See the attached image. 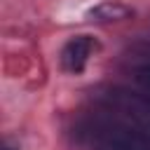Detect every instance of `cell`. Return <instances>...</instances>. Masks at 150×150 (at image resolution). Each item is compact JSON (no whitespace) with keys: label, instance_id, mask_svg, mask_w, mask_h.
Masks as SVG:
<instances>
[{"label":"cell","instance_id":"obj_1","mask_svg":"<svg viewBox=\"0 0 150 150\" xmlns=\"http://www.w3.org/2000/svg\"><path fill=\"white\" fill-rule=\"evenodd\" d=\"M87 150H150V136L120 117H89L77 127Z\"/></svg>","mask_w":150,"mask_h":150},{"label":"cell","instance_id":"obj_2","mask_svg":"<svg viewBox=\"0 0 150 150\" xmlns=\"http://www.w3.org/2000/svg\"><path fill=\"white\" fill-rule=\"evenodd\" d=\"M98 49H101V42L94 35H89V33L70 35L61 45V52H59L61 68L70 75H80V73H84V68L89 66V61L96 56Z\"/></svg>","mask_w":150,"mask_h":150},{"label":"cell","instance_id":"obj_3","mask_svg":"<svg viewBox=\"0 0 150 150\" xmlns=\"http://www.w3.org/2000/svg\"><path fill=\"white\" fill-rule=\"evenodd\" d=\"M134 14L131 7H127L120 0H101L89 9V19L96 23H110V21H124Z\"/></svg>","mask_w":150,"mask_h":150},{"label":"cell","instance_id":"obj_4","mask_svg":"<svg viewBox=\"0 0 150 150\" xmlns=\"http://www.w3.org/2000/svg\"><path fill=\"white\" fill-rule=\"evenodd\" d=\"M127 108L134 112V117H138L143 124L150 127V98H127Z\"/></svg>","mask_w":150,"mask_h":150},{"label":"cell","instance_id":"obj_5","mask_svg":"<svg viewBox=\"0 0 150 150\" xmlns=\"http://www.w3.org/2000/svg\"><path fill=\"white\" fill-rule=\"evenodd\" d=\"M131 77H134V82H136L145 94H150V61L138 63V66L131 70Z\"/></svg>","mask_w":150,"mask_h":150},{"label":"cell","instance_id":"obj_6","mask_svg":"<svg viewBox=\"0 0 150 150\" xmlns=\"http://www.w3.org/2000/svg\"><path fill=\"white\" fill-rule=\"evenodd\" d=\"M5 150H14V148H5Z\"/></svg>","mask_w":150,"mask_h":150}]
</instances>
